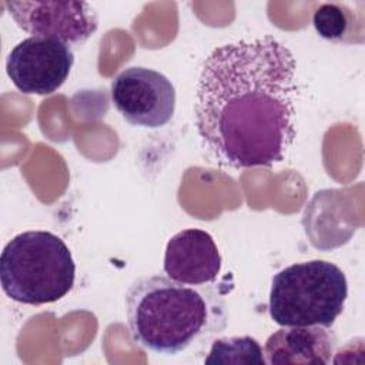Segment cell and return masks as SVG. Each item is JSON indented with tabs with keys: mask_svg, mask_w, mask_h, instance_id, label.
<instances>
[{
	"mask_svg": "<svg viewBox=\"0 0 365 365\" xmlns=\"http://www.w3.org/2000/svg\"><path fill=\"white\" fill-rule=\"evenodd\" d=\"M297 61L271 36L214 48L195 93V127L225 167H271L284 160L297 128Z\"/></svg>",
	"mask_w": 365,
	"mask_h": 365,
	"instance_id": "6da1fadb",
	"label": "cell"
},
{
	"mask_svg": "<svg viewBox=\"0 0 365 365\" xmlns=\"http://www.w3.org/2000/svg\"><path fill=\"white\" fill-rule=\"evenodd\" d=\"M124 304L133 341L161 355L181 354L221 332L228 321L227 304L212 285L182 284L164 275L133 281Z\"/></svg>",
	"mask_w": 365,
	"mask_h": 365,
	"instance_id": "7a4b0ae2",
	"label": "cell"
},
{
	"mask_svg": "<svg viewBox=\"0 0 365 365\" xmlns=\"http://www.w3.org/2000/svg\"><path fill=\"white\" fill-rule=\"evenodd\" d=\"M74 279L76 262L71 251L50 231L20 232L1 251V288L16 302L27 305L56 302L71 291Z\"/></svg>",
	"mask_w": 365,
	"mask_h": 365,
	"instance_id": "3957f363",
	"label": "cell"
},
{
	"mask_svg": "<svg viewBox=\"0 0 365 365\" xmlns=\"http://www.w3.org/2000/svg\"><path fill=\"white\" fill-rule=\"evenodd\" d=\"M346 297L344 271L334 262L312 259L285 267L272 277L268 311L281 327H332Z\"/></svg>",
	"mask_w": 365,
	"mask_h": 365,
	"instance_id": "277c9868",
	"label": "cell"
},
{
	"mask_svg": "<svg viewBox=\"0 0 365 365\" xmlns=\"http://www.w3.org/2000/svg\"><path fill=\"white\" fill-rule=\"evenodd\" d=\"M111 100L128 124L160 128L174 115L175 88L163 73L134 66L115 76L111 83Z\"/></svg>",
	"mask_w": 365,
	"mask_h": 365,
	"instance_id": "5b68a950",
	"label": "cell"
},
{
	"mask_svg": "<svg viewBox=\"0 0 365 365\" xmlns=\"http://www.w3.org/2000/svg\"><path fill=\"white\" fill-rule=\"evenodd\" d=\"M73 64L74 53L68 44L30 36L11 48L6 71L21 93L47 96L66 83Z\"/></svg>",
	"mask_w": 365,
	"mask_h": 365,
	"instance_id": "8992f818",
	"label": "cell"
},
{
	"mask_svg": "<svg viewBox=\"0 0 365 365\" xmlns=\"http://www.w3.org/2000/svg\"><path fill=\"white\" fill-rule=\"evenodd\" d=\"M16 24L31 36L68 46L84 44L98 29V17L86 1H6Z\"/></svg>",
	"mask_w": 365,
	"mask_h": 365,
	"instance_id": "52a82bcc",
	"label": "cell"
},
{
	"mask_svg": "<svg viewBox=\"0 0 365 365\" xmlns=\"http://www.w3.org/2000/svg\"><path fill=\"white\" fill-rule=\"evenodd\" d=\"M222 259L214 238L204 230L187 228L173 235L164 252L168 278L191 285L211 284L221 271Z\"/></svg>",
	"mask_w": 365,
	"mask_h": 365,
	"instance_id": "ba28073f",
	"label": "cell"
},
{
	"mask_svg": "<svg viewBox=\"0 0 365 365\" xmlns=\"http://www.w3.org/2000/svg\"><path fill=\"white\" fill-rule=\"evenodd\" d=\"M336 335L331 327H282L264 345L265 362L271 365H325L332 361Z\"/></svg>",
	"mask_w": 365,
	"mask_h": 365,
	"instance_id": "9c48e42d",
	"label": "cell"
},
{
	"mask_svg": "<svg viewBox=\"0 0 365 365\" xmlns=\"http://www.w3.org/2000/svg\"><path fill=\"white\" fill-rule=\"evenodd\" d=\"M205 364H255L265 362L264 349L252 336H225L211 344L210 352L204 359Z\"/></svg>",
	"mask_w": 365,
	"mask_h": 365,
	"instance_id": "30bf717a",
	"label": "cell"
},
{
	"mask_svg": "<svg viewBox=\"0 0 365 365\" xmlns=\"http://www.w3.org/2000/svg\"><path fill=\"white\" fill-rule=\"evenodd\" d=\"M315 31L329 41H346L354 26V16L346 6L339 3H324L312 14Z\"/></svg>",
	"mask_w": 365,
	"mask_h": 365,
	"instance_id": "8fae6325",
	"label": "cell"
}]
</instances>
